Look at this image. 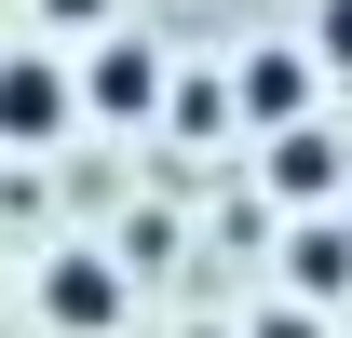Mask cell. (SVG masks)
Returning <instances> with one entry per match:
<instances>
[{"mask_svg": "<svg viewBox=\"0 0 352 338\" xmlns=\"http://www.w3.org/2000/svg\"><path fill=\"white\" fill-rule=\"evenodd\" d=\"M54 122H68V82H54V54H14V68H0V135H14V149H41Z\"/></svg>", "mask_w": 352, "mask_h": 338, "instance_id": "6da1fadb", "label": "cell"}, {"mask_svg": "<svg viewBox=\"0 0 352 338\" xmlns=\"http://www.w3.org/2000/svg\"><path fill=\"white\" fill-rule=\"evenodd\" d=\"M41 311H54V325H109V311H122V284H109V257H54V271H41Z\"/></svg>", "mask_w": 352, "mask_h": 338, "instance_id": "7a4b0ae2", "label": "cell"}, {"mask_svg": "<svg viewBox=\"0 0 352 338\" xmlns=\"http://www.w3.org/2000/svg\"><path fill=\"white\" fill-rule=\"evenodd\" d=\"M311 109V54H244V122H298Z\"/></svg>", "mask_w": 352, "mask_h": 338, "instance_id": "3957f363", "label": "cell"}, {"mask_svg": "<svg viewBox=\"0 0 352 338\" xmlns=\"http://www.w3.org/2000/svg\"><path fill=\"white\" fill-rule=\"evenodd\" d=\"M95 109H149V68L135 54H95Z\"/></svg>", "mask_w": 352, "mask_h": 338, "instance_id": "277c9868", "label": "cell"}, {"mask_svg": "<svg viewBox=\"0 0 352 338\" xmlns=\"http://www.w3.org/2000/svg\"><path fill=\"white\" fill-rule=\"evenodd\" d=\"M271 176H285V190H325L339 163H325V135H285V149H271Z\"/></svg>", "mask_w": 352, "mask_h": 338, "instance_id": "5b68a950", "label": "cell"}, {"mask_svg": "<svg viewBox=\"0 0 352 338\" xmlns=\"http://www.w3.org/2000/svg\"><path fill=\"white\" fill-rule=\"evenodd\" d=\"M311 54H325V68H352V0H325V14H311Z\"/></svg>", "mask_w": 352, "mask_h": 338, "instance_id": "8992f818", "label": "cell"}, {"mask_svg": "<svg viewBox=\"0 0 352 338\" xmlns=\"http://www.w3.org/2000/svg\"><path fill=\"white\" fill-rule=\"evenodd\" d=\"M54 14H82V27H95V14H109V0H54Z\"/></svg>", "mask_w": 352, "mask_h": 338, "instance_id": "52a82bcc", "label": "cell"}]
</instances>
